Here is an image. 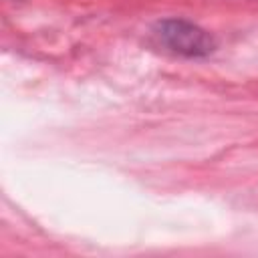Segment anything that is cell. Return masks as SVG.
Wrapping results in <instances>:
<instances>
[{
  "instance_id": "1",
  "label": "cell",
  "mask_w": 258,
  "mask_h": 258,
  "mask_svg": "<svg viewBox=\"0 0 258 258\" xmlns=\"http://www.w3.org/2000/svg\"><path fill=\"white\" fill-rule=\"evenodd\" d=\"M153 32L165 48L187 58L210 56L218 46L216 38L206 28L187 18H163L155 22Z\"/></svg>"
}]
</instances>
